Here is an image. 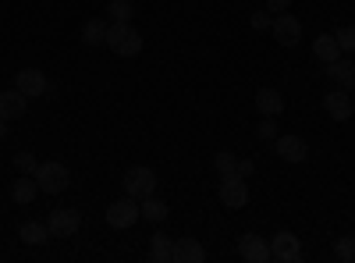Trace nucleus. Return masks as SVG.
Instances as JSON below:
<instances>
[{
  "label": "nucleus",
  "mask_w": 355,
  "mask_h": 263,
  "mask_svg": "<svg viewBox=\"0 0 355 263\" xmlns=\"http://www.w3.org/2000/svg\"><path fill=\"white\" fill-rule=\"evenodd\" d=\"M107 46L117 57H139L142 53V33L132 22H110L107 25Z\"/></svg>",
  "instance_id": "1"
},
{
  "label": "nucleus",
  "mask_w": 355,
  "mask_h": 263,
  "mask_svg": "<svg viewBox=\"0 0 355 263\" xmlns=\"http://www.w3.org/2000/svg\"><path fill=\"white\" fill-rule=\"evenodd\" d=\"M36 182H40V192L46 196H57V192H64L71 185V171L61 164V160H43L36 167Z\"/></svg>",
  "instance_id": "2"
},
{
  "label": "nucleus",
  "mask_w": 355,
  "mask_h": 263,
  "mask_svg": "<svg viewBox=\"0 0 355 263\" xmlns=\"http://www.w3.org/2000/svg\"><path fill=\"white\" fill-rule=\"evenodd\" d=\"M121 185H125V196H132V199H146V196H153V189H157V174H153V167H128L125 171V178H121Z\"/></svg>",
  "instance_id": "3"
},
{
  "label": "nucleus",
  "mask_w": 355,
  "mask_h": 263,
  "mask_svg": "<svg viewBox=\"0 0 355 263\" xmlns=\"http://www.w3.org/2000/svg\"><path fill=\"white\" fill-rule=\"evenodd\" d=\"M135 221H142V210H139V199H132V196L114 199L110 207H107V224H110V228H117V231L132 228Z\"/></svg>",
  "instance_id": "4"
},
{
  "label": "nucleus",
  "mask_w": 355,
  "mask_h": 263,
  "mask_svg": "<svg viewBox=\"0 0 355 263\" xmlns=\"http://www.w3.org/2000/svg\"><path fill=\"white\" fill-rule=\"evenodd\" d=\"M220 203H224L227 210H242L245 203H249V185H245V178H242L239 171L220 178Z\"/></svg>",
  "instance_id": "5"
},
{
  "label": "nucleus",
  "mask_w": 355,
  "mask_h": 263,
  "mask_svg": "<svg viewBox=\"0 0 355 263\" xmlns=\"http://www.w3.org/2000/svg\"><path fill=\"white\" fill-rule=\"evenodd\" d=\"M46 228H50V239H71L75 231L82 228V217L71 207H57V210H50Z\"/></svg>",
  "instance_id": "6"
},
{
  "label": "nucleus",
  "mask_w": 355,
  "mask_h": 263,
  "mask_svg": "<svg viewBox=\"0 0 355 263\" xmlns=\"http://www.w3.org/2000/svg\"><path fill=\"white\" fill-rule=\"evenodd\" d=\"M270 33H274V40H277L281 46H299V40H302V22L295 18L291 11H284V15H277V18L270 22Z\"/></svg>",
  "instance_id": "7"
},
{
  "label": "nucleus",
  "mask_w": 355,
  "mask_h": 263,
  "mask_svg": "<svg viewBox=\"0 0 355 263\" xmlns=\"http://www.w3.org/2000/svg\"><path fill=\"white\" fill-rule=\"evenodd\" d=\"M323 110H327L334 121H348L352 114H355V100H352L348 90H341V85H338V90H331L327 96H323Z\"/></svg>",
  "instance_id": "8"
},
{
  "label": "nucleus",
  "mask_w": 355,
  "mask_h": 263,
  "mask_svg": "<svg viewBox=\"0 0 355 263\" xmlns=\"http://www.w3.org/2000/svg\"><path fill=\"white\" fill-rule=\"evenodd\" d=\"M270 260H281V263L302 260V246H299V239H295L291 231H277V235L270 239Z\"/></svg>",
  "instance_id": "9"
},
{
  "label": "nucleus",
  "mask_w": 355,
  "mask_h": 263,
  "mask_svg": "<svg viewBox=\"0 0 355 263\" xmlns=\"http://www.w3.org/2000/svg\"><path fill=\"white\" fill-rule=\"evenodd\" d=\"M15 90L33 100V96H43V93L50 90V82H46V75H43L40 68H21V71L15 75Z\"/></svg>",
  "instance_id": "10"
},
{
  "label": "nucleus",
  "mask_w": 355,
  "mask_h": 263,
  "mask_svg": "<svg viewBox=\"0 0 355 263\" xmlns=\"http://www.w3.org/2000/svg\"><path fill=\"white\" fill-rule=\"evenodd\" d=\"M274 150H277V157L288 160V164H302V160L309 157V146H306V139H299V135H277V139H274Z\"/></svg>",
  "instance_id": "11"
},
{
  "label": "nucleus",
  "mask_w": 355,
  "mask_h": 263,
  "mask_svg": "<svg viewBox=\"0 0 355 263\" xmlns=\"http://www.w3.org/2000/svg\"><path fill=\"white\" fill-rule=\"evenodd\" d=\"M239 256L249 263H266L270 260V242H263V235H256V231H245L239 239Z\"/></svg>",
  "instance_id": "12"
},
{
  "label": "nucleus",
  "mask_w": 355,
  "mask_h": 263,
  "mask_svg": "<svg viewBox=\"0 0 355 263\" xmlns=\"http://www.w3.org/2000/svg\"><path fill=\"white\" fill-rule=\"evenodd\" d=\"M171 260L174 263H202L206 260V249L199 246V239H174V249H171Z\"/></svg>",
  "instance_id": "13"
},
{
  "label": "nucleus",
  "mask_w": 355,
  "mask_h": 263,
  "mask_svg": "<svg viewBox=\"0 0 355 263\" xmlns=\"http://www.w3.org/2000/svg\"><path fill=\"white\" fill-rule=\"evenodd\" d=\"M25 107H28V96L25 93H18V90H4V93H0V118H4V121L21 118Z\"/></svg>",
  "instance_id": "14"
},
{
  "label": "nucleus",
  "mask_w": 355,
  "mask_h": 263,
  "mask_svg": "<svg viewBox=\"0 0 355 263\" xmlns=\"http://www.w3.org/2000/svg\"><path fill=\"white\" fill-rule=\"evenodd\" d=\"M256 110L263 114V118H277V114L284 110V96L277 90H270V85H263V90L256 93Z\"/></svg>",
  "instance_id": "15"
},
{
  "label": "nucleus",
  "mask_w": 355,
  "mask_h": 263,
  "mask_svg": "<svg viewBox=\"0 0 355 263\" xmlns=\"http://www.w3.org/2000/svg\"><path fill=\"white\" fill-rule=\"evenodd\" d=\"M313 53H316V61H323V65L338 61V57H341L338 36H334V33H320V36H316V43H313Z\"/></svg>",
  "instance_id": "16"
},
{
  "label": "nucleus",
  "mask_w": 355,
  "mask_h": 263,
  "mask_svg": "<svg viewBox=\"0 0 355 263\" xmlns=\"http://www.w3.org/2000/svg\"><path fill=\"white\" fill-rule=\"evenodd\" d=\"M40 192V182H36V174H21V178L11 185V199L18 203V207H25V203H33Z\"/></svg>",
  "instance_id": "17"
},
{
  "label": "nucleus",
  "mask_w": 355,
  "mask_h": 263,
  "mask_svg": "<svg viewBox=\"0 0 355 263\" xmlns=\"http://www.w3.org/2000/svg\"><path fill=\"white\" fill-rule=\"evenodd\" d=\"M18 239H21L25 246H43V242H50V228H46L43 221H25V224L18 228Z\"/></svg>",
  "instance_id": "18"
},
{
  "label": "nucleus",
  "mask_w": 355,
  "mask_h": 263,
  "mask_svg": "<svg viewBox=\"0 0 355 263\" xmlns=\"http://www.w3.org/2000/svg\"><path fill=\"white\" fill-rule=\"evenodd\" d=\"M327 75L341 85V90H348V93H352V85H355V65H352V61L338 57V61H331V65H327Z\"/></svg>",
  "instance_id": "19"
},
{
  "label": "nucleus",
  "mask_w": 355,
  "mask_h": 263,
  "mask_svg": "<svg viewBox=\"0 0 355 263\" xmlns=\"http://www.w3.org/2000/svg\"><path fill=\"white\" fill-rule=\"evenodd\" d=\"M139 210H142V221H153V224H164L167 221V203L157 199V196L139 199Z\"/></svg>",
  "instance_id": "20"
},
{
  "label": "nucleus",
  "mask_w": 355,
  "mask_h": 263,
  "mask_svg": "<svg viewBox=\"0 0 355 263\" xmlns=\"http://www.w3.org/2000/svg\"><path fill=\"white\" fill-rule=\"evenodd\" d=\"M171 249H174V239L164 235V231H157V235L150 239V260L153 263H167L171 260Z\"/></svg>",
  "instance_id": "21"
},
{
  "label": "nucleus",
  "mask_w": 355,
  "mask_h": 263,
  "mask_svg": "<svg viewBox=\"0 0 355 263\" xmlns=\"http://www.w3.org/2000/svg\"><path fill=\"white\" fill-rule=\"evenodd\" d=\"M82 43H85V46H100V43H107V25H103L100 18H89V22L82 25Z\"/></svg>",
  "instance_id": "22"
},
{
  "label": "nucleus",
  "mask_w": 355,
  "mask_h": 263,
  "mask_svg": "<svg viewBox=\"0 0 355 263\" xmlns=\"http://www.w3.org/2000/svg\"><path fill=\"white\" fill-rule=\"evenodd\" d=\"M107 15H110V22H132L135 8H132V0H110Z\"/></svg>",
  "instance_id": "23"
},
{
  "label": "nucleus",
  "mask_w": 355,
  "mask_h": 263,
  "mask_svg": "<svg viewBox=\"0 0 355 263\" xmlns=\"http://www.w3.org/2000/svg\"><path fill=\"white\" fill-rule=\"evenodd\" d=\"M214 167H217V174L224 178V174H234V171H239V160H234V153L220 150V153L214 157Z\"/></svg>",
  "instance_id": "24"
},
{
  "label": "nucleus",
  "mask_w": 355,
  "mask_h": 263,
  "mask_svg": "<svg viewBox=\"0 0 355 263\" xmlns=\"http://www.w3.org/2000/svg\"><path fill=\"white\" fill-rule=\"evenodd\" d=\"M334 36H338V46H341V53H355V25H341Z\"/></svg>",
  "instance_id": "25"
},
{
  "label": "nucleus",
  "mask_w": 355,
  "mask_h": 263,
  "mask_svg": "<svg viewBox=\"0 0 355 263\" xmlns=\"http://www.w3.org/2000/svg\"><path fill=\"white\" fill-rule=\"evenodd\" d=\"M15 167L21 171V174H36V153H28V150H21V153H15Z\"/></svg>",
  "instance_id": "26"
},
{
  "label": "nucleus",
  "mask_w": 355,
  "mask_h": 263,
  "mask_svg": "<svg viewBox=\"0 0 355 263\" xmlns=\"http://www.w3.org/2000/svg\"><path fill=\"white\" fill-rule=\"evenodd\" d=\"M334 256H338V260H355V239H352V235L338 239V246H334Z\"/></svg>",
  "instance_id": "27"
},
{
  "label": "nucleus",
  "mask_w": 355,
  "mask_h": 263,
  "mask_svg": "<svg viewBox=\"0 0 355 263\" xmlns=\"http://www.w3.org/2000/svg\"><path fill=\"white\" fill-rule=\"evenodd\" d=\"M270 11H252V18H249V25L256 28V33H263V28H270Z\"/></svg>",
  "instance_id": "28"
},
{
  "label": "nucleus",
  "mask_w": 355,
  "mask_h": 263,
  "mask_svg": "<svg viewBox=\"0 0 355 263\" xmlns=\"http://www.w3.org/2000/svg\"><path fill=\"white\" fill-rule=\"evenodd\" d=\"M256 135H259V139H277V125H274L270 118H263V121L256 125Z\"/></svg>",
  "instance_id": "29"
},
{
  "label": "nucleus",
  "mask_w": 355,
  "mask_h": 263,
  "mask_svg": "<svg viewBox=\"0 0 355 263\" xmlns=\"http://www.w3.org/2000/svg\"><path fill=\"white\" fill-rule=\"evenodd\" d=\"M266 11H277V15H284V11H291V0H266Z\"/></svg>",
  "instance_id": "30"
},
{
  "label": "nucleus",
  "mask_w": 355,
  "mask_h": 263,
  "mask_svg": "<svg viewBox=\"0 0 355 263\" xmlns=\"http://www.w3.org/2000/svg\"><path fill=\"white\" fill-rule=\"evenodd\" d=\"M252 171H256V164H252V160H239V174H242V178H249Z\"/></svg>",
  "instance_id": "31"
},
{
  "label": "nucleus",
  "mask_w": 355,
  "mask_h": 263,
  "mask_svg": "<svg viewBox=\"0 0 355 263\" xmlns=\"http://www.w3.org/2000/svg\"><path fill=\"white\" fill-rule=\"evenodd\" d=\"M4 135H8V121H4V118H0V139H4Z\"/></svg>",
  "instance_id": "32"
},
{
  "label": "nucleus",
  "mask_w": 355,
  "mask_h": 263,
  "mask_svg": "<svg viewBox=\"0 0 355 263\" xmlns=\"http://www.w3.org/2000/svg\"><path fill=\"white\" fill-rule=\"evenodd\" d=\"M352 100H355V85H352Z\"/></svg>",
  "instance_id": "33"
}]
</instances>
